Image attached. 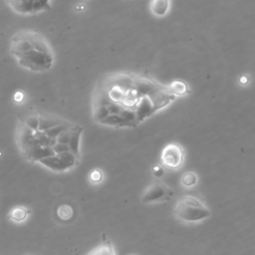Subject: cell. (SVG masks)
I'll list each match as a JSON object with an SVG mask.
<instances>
[{
  "instance_id": "1",
  "label": "cell",
  "mask_w": 255,
  "mask_h": 255,
  "mask_svg": "<svg viewBox=\"0 0 255 255\" xmlns=\"http://www.w3.org/2000/svg\"><path fill=\"white\" fill-rule=\"evenodd\" d=\"M176 100L167 85L150 75L120 72L102 83L96 94L93 117L107 127L137 128Z\"/></svg>"
},
{
  "instance_id": "2",
  "label": "cell",
  "mask_w": 255,
  "mask_h": 255,
  "mask_svg": "<svg viewBox=\"0 0 255 255\" xmlns=\"http://www.w3.org/2000/svg\"><path fill=\"white\" fill-rule=\"evenodd\" d=\"M174 213L176 217L185 223H200L211 216V210L199 198L184 196L176 204Z\"/></svg>"
},
{
  "instance_id": "3",
  "label": "cell",
  "mask_w": 255,
  "mask_h": 255,
  "mask_svg": "<svg viewBox=\"0 0 255 255\" xmlns=\"http://www.w3.org/2000/svg\"><path fill=\"white\" fill-rule=\"evenodd\" d=\"M186 152L182 145L177 143L167 144L160 154V164L169 171H177L185 162Z\"/></svg>"
},
{
  "instance_id": "4",
  "label": "cell",
  "mask_w": 255,
  "mask_h": 255,
  "mask_svg": "<svg viewBox=\"0 0 255 255\" xmlns=\"http://www.w3.org/2000/svg\"><path fill=\"white\" fill-rule=\"evenodd\" d=\"M17 61L21 66L30 70L45 72L51 68L53 64V57L52 54H44L36 50H31L17 57Z\"/></svg>"
},
{
  "instance_id": "5",
  "label": "cell",
  "mask_w": 255,
  "mask_h": 255,
  "mask_svg": "<svg viewBox=\"0 0 255 255\" xmlns=\"http://www.w3.org/2000/svg\"><path fill=\"white\" fill-rule=\"evenodd\" d=\"M174 195V190L171 187L162 182H155L145 190L141 197V202L146 204L168 202Z\"/></svg>"
},
{
  "instance_id": "6",
  "label": "cell",
  "mask_w": 255,
  "mask_h": 255,
  "mask_svg": "<svg viewBox=\"0 0 255 255\" xmlns=\"http://www.w3.org/2000/svg\"><path fill=\"white\" fill-rule=\"evenodd\" d=\"M78 157L71 152H67L61 154H55L50 157L39 160L40 163L54 172H64L76 165Z\"/></svg>"
},
{
  "instance_id": "7",
  "label": "cell",
  "mask_w": 255,
  "mask_h": 255,
  "mask_svg": "<svg viewBox=\"0 0 255 255\" xmlns=\"http://www.w3.org/2000/svg\"><path fill=\"white\" fill-rule=\"evenodd\" d=\"M19 37L26 39L30 42V44L32 45L33 49L40 52V53H44V54H51L50 52V48L47 45V43L40 37V35H38L37 33L34 32H20L19 34H17Z\"/></svg>"
},
{
  "instance_id": "8",
  "label": "cell",
  "mask_w": 255,
  "mask_h": 255,
  "mask_svg": "<svg viewBox=\"0 0 255 255\" xmlns=\"http://www.w3.org/2000/svg\"><path fill=\"white\" fill-rule=\"evenodd\" d=\"M24 155L26 156L27 159L32 160V161H39L43 158L50 157L55 155V153L53 152L52 148H44V147H34L28 149L25 153Z\"/></svg>"
},
{
  "instance_id": "9",
  "label": "cell",
  "mask_w": 255,
  "mask_h": 255,
  "mask_svg": "<svg viewBox=\"0 0 255 255\" xmlns=\"http://www.w3.org/2000/svg\"><path fill=\"white\" fill-rule=\"evenodd\" d=\"M31 50H34V49L28 40L23 39V38L19 37L18 35L15 36V38L12 41V45H11V53L16 58L31 51Z\"/></svg>"
},
{
  "instance_id": "10",
  "label": "cell",
  "mask_w": 255,
  "mask_h": 255,
  "mask_svg": "<svg viewBox=\"0 0 255 255\" xmlns=\"http://www.w3.org/2000/svg\"><path fill=\"white\" fill-rule=\"evenodd\" d=\"M82 132H83V129L81 127H78V126L72 127L70 142L68 145L71 153H74L78 158L80 154V140H81Z\"/></svg>"
},
{
  "instance_id": "11",
  "label": "cell",
  "mask_w": 255,
  "mask_h": 255,
  "mask_svg": "<svg viewBox=\"0 0 255 255\" xmlns=\"http://www.w3.org/2000/svg\"><path fill=\"white\" fill-rule=\"evenodd\" d=\"M167 86L169 91H171L177 98L187 96L191 92L188 83L183 80H175L171 84H168Z\"/></svg>"
},
{
  "instance_id": "12",
  "label": "cell",
  "mask_w": 255,
  "mask_h": 255,
  "mask_svg": "<svg viewBox=\"0 0 255 255\" xmlns=\"http://www.w3.org/2000/svg\"><path fill=\"white\" fill-rule=\"evenodd\" d=\"M171 2L166 0H158V1L151 2L150 9L152 13L156 17H163L169 10Z\"/></svg>"
},
{
  "instance_id": "13",
  "label": "cell",
  "mask_w": 255,
  "mask_h": 255,
  "mask_svg": "<svg viewBox=\"0 0 255 255\" xmlns=\"http://www.w3.org/2000/svg\"><path fill=\"white\" fill-rule=\"evenodd\" d=\"M87 255H116V251L112 241L108 239L93 248Z\"/></svg>"
},
{
  "instance_id": "14",
  "label": "cell",
  "mask_w": 255,
  "mask_h": 255,
  "mask_svg": "<svg viewBox=\"0 0 255 255\" xmlns=\"http://www.w3.org/2000/svg\"><path fill=\"white\" fill-rule=\"evenodd\" d=\"M9 5L17 12L27 14L34 13V3L35 1H9Z\"/></svg>"
},
{
  "instance_id": "15",
  "label": "cell",
  "mask_w": 255,
  "mask_h": 255,
  "mask_svg": "<svg viewBox=\"0 0 255 255\" xmlns=\"http://www.w3.org/2000/svg\"><path fill=\"white\" fill-rule=\"evenodd\" d=\"M34 137H35V133L33 131H31L26 126H24L22 128L20 136H19V142H20V146L22 148V151L24 153L29 149V145L32 142V140L34 139Z\"/></svg>"
},
{
  "instance_id": "16",
  "label": "cell",
  "mask_w": 255,
  "mask_h": 255,
  "mask_svg": "<svg viewBox=\"0 0 255 255\" xmlns=\"http://www.w3.org/2000/svg\"><path fill=\"white\" fill-rule=\"evenodd\" d=\"M64 124V122L60 121V120H56V119H50V118H46V117H39V128L38 131L39 132H45L47 130H50L56 126L62 125Z\"/></svg>"
},
{
  "instance_id": "17",
  "label": "cell",
  "mask_w": 255,
  "mask_h": 255,
  "mask_svg": "<svg viewBox=\"0 0 255 255\" xmlns=\"http://www.w3.org/2000/svg\"><path fill=\"white\" fill-rule=\"evenodd\" d=\"M198 175L194 172H187L182 176L181 179V183L183 185V187H185L186 189H191L194 188L195 186H197L198 184Z\"/></svg>"
},
{
  "instance_id": "18",
  "label": "cell",
  "mask_w": 255,
  "mask_h": 255,
  "mask_svg": "<svg viewBox=\"0 0 255 255\" xmlns=\"http://www.w3.org/2000/svg\"><path fill=\"white\" fill-rule=\"evenodd\" d=\"M35 138L38 141V144L40 147H44V148H53L56 144L57 141L50 139L49 137H47L45 135L44 132H36L35 133Z\"/></svg>"
},
{
  "instance_id": "19",
  "label": "cell",
  "mask_w": 255,
  "mask_h": 255,
  "mask_svg": "<svg viewBox=\"0 0 255 255\" xmlns=\"http://www.w3.org/2000/svg\"><path fill=\"white\" fill-rule=\"evenodd\" d=\"M28 213H29V211L25 207L18 206V207H15V208H13L11 210L9 216H10V218L13 221L21 222V221H23V220H25L27 218Z\"/></svg>"
},
{
  "instance_id": "20",
  "label": "cell",
  "mask_w": 255,
  "mask_h": 255,
  "mask_svg": "<svg viewBox=\"0 0 255 255\" xmlns=\"http://www.w3.org/2000/svg\"><path fill=\"white\" fill-rule=\"evenodd\" d=\"M71 127H72V126L67 125L66 123H64V124H62V125H59V126L54 127V128H52V129H50V130H47V131H45L44 133H45V135H46L47 137H49L50 139L56 140L64 131L68 130V129L71 128Z\"/></svg>"
},
{
  "instance_id": "21",
  "label": "cell",
  "mask_w": 255,
  "mask_h": 255,
  "mask_svg": "<svg viewBox=\"0 0 255 255\" xmlns=\"http://www.w3.org/2000/svg\"><path fill=\"white\" fill-rule=\"evenodd\" d=\"M58 216L62 220H69L73 216V208L70 205H61L58 208Z\"/></svg>"
},
{
  "instance_id": "22",
  "label": "cell",
  "mask_w": 255,
  "mask_h": 255,
  "mask_svg": "<svg viewBox=\"0 0 255 255\" xmlns=\"http://www.w3.org/2000/svg\"><path fill=\"white\" fill-rule=\"evenodd\" d=\"M25 126L27 128H29L31 131H33L34 133L38 132V128H39V117H30L27 119Z\"/></svg>"
},
{
  "instance_id": "23",
  "label": "cell",
  "mask_w": 255,
  "mask_h": 255,
  "mask_svg": "<svg viewBox=\"0 0 255 255\" xmlns=\"http://www.w3.org/2000/svg\"><path fill=\"white\" fill-rule=\"evenodd\" d=\"M71 130H72V127L69 128L68 130L64 131L57 139V143L58 144H63V145H69V142H70V137H71Z\"/></svg>"
},
{
  "instance_id": "24",
  "label": "cell",
  "mask_w": 255,
  "mask_h": 255,
  "mask_svg": "<svg viewBox=\"0 0 255 255\" xmlns=\"http://www.w3.org/2000/svg\"><path fill=\"white\" fill-rule=\"evenodd\" d=\"M52 150L55 153V154H61V153H67V152H71L69 146L63 145V144H58V143L52 148Z\"/></svg>"
},
{
  "instance_id": "25",
  "label": "cell",
  "mask_w": 255,
  "mask_h": 255,
  "mask_svg": "<svg viewBox=\"0 0 255 255\" xmlns=\"http://www.w3.org/2000/svg\"><path fill=\"white\" fill-rule=\"evenodd\" d=\"M152 174L153 175V177L159 179L163 176L164 174V168L161 164H154L153 167H152Z\"/></svg>"
},
{
  "instance_id": "26",
  "label": "cell",
  "mask_w": 255,
  "mask_h": 255,
  "mask_svg": "<svg viewBox=\"0 0 255 255\" xmlns=\"http://www.w3.org/2000/svg\"><path fill=\"white\" fill-rule=\"evenodd\" d=\"M103 179V174L101 171H99V169H95V171L92 172L91 174V181L95 184L97 183H100Z\"/></svg>"
},
{
  "instance_id": "27",
  "label": "cell",
  "mask_w": 255,
  "mask_h": 255,
  "mask_svg": "<svg viewBox=\"0 0 255 255\" xmlns=\"http://www.w3.org/2000/svg\"><path fill=\"white\" fill-rule=\"evenodd\" d=\"M239 82L242 84V85H245L249 82V79L246 77V76H241L240 79H239Z\"/></svg>"
},
{
  "instance_id": "28",
  "label": "cell",
  "mask_w": 255,
  "mask_h": 255,
  "mask_svg": "<svg viewBox=\"0 0 255 255\" xmlns=\"http://www.w3.org/2000/svg\"><path fill=\"white\" fill-rule=\"evenodd\" d=\"M15 100L17 102H21L23 100V95L21 93H16L15 94Z\"/></svg>"
},
{
  "instance_id": "29",
  "label": "cell",
  "mask_w": 255,
  "mask_h": 255,
  "mask_svg": "<svg viewBox=\"0 0 255 255\" xmlns=\"http://www.w3.org/2000/svg\"><path fill=\"white\" fill-rule=\"evenodd\" d=\"M131 255H134V254H131Z\"/></svg>"
}]
</instances>
